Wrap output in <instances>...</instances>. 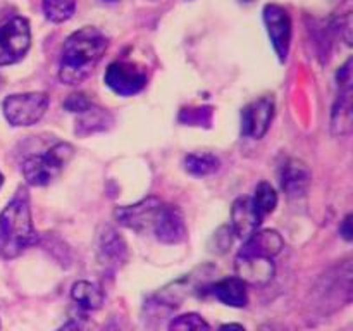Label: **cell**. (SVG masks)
Masks as SVG:
<instances>
[{"label":"cell","mask_w":353,"mask_h":331,"mask_svg":"<svg viewBox=\"0 0 353 331\" xmlns=\"http://www.w3.org/2000/svg\"><path fill=\"white\" fill-rule=\"evenodd\" d=\"M107 47L109 40L99 28L85 26L74 31L62 47L59 79L71 86L85 81L102 61Z\"/></svg>","instance_id":"obj_1"},{"label":"cell","mask_w":353,"mask_h":331,"mask_svg":"<svg viewBox=\"0 0 353 331\" xmlns=\"http://www.w3.org/2000/svg\"><path fill=\"white\" fill-rule=\"evenodd\" d=\"M38 241L31 217L30 195L19 188L0 212V259H16Z\"/></svg>","instance_id":"obj_2"},{"label":"cell","mask_w":353,"mask_h":331,"mask_svg":"<svg viewBox=\"0 0 353 331\" xmlns=\"http://www.w3.org/2000/svg\"><path fill=\"white\" fill-rule=\"evenodd\" d=\"M74 154V148L69 143H57L48 148L45 154H34L24 159L23 174L28 185L47 186L57 179L64 166Z\"/></svg>","instance_id":"obj_3"},{"label":"cell","mask_w":353,"mask_h":331,"mask_svg":"<svg viewBox=\"0 0 353 331\" xmlns=\"http://www.w3.org/2000/svg\"><path fill=\"white\" fill-rule=\"evenodd\" d=\"M48 102V95L41 92L9 95L2 103L3 116L12 126H33L45 116Z\"/></svg>","instance_id":"obj_4"},{"label":"cell","mask_w":353,"mask_h":331,"mask_svg":"<svg viewBox=\"0 0 353 331\" xmlns=\"http://www.w3.org/2000/svg\"><path fill=\"white\" fill-rule=\"evenodd\" d=\"M31 47V28L24 17H12L0 24V66L19 62Z\"/></svg>","instance_id":"obj_5"},{"label":"cell","mask_w":353,"mask_h":331,"mask_svg":"<svg viewBox=\"0 0 353 331\" xmlns=\"http://www.w3.org/2000/svg\"><path fill=\"white\" fill-rule=\"evenodd\" d=\"M105 85L121 97L140 93L147 85V72L131 62H112L103 76Z\"/></svg>","instance_id":"obj_6"},{"label":"cell","mask_w":353,"mask_h":331,"mask_svg":"<svg viewBox=\"0 0 353 331\" xmlns=\"http://www.w3.org/2000/svg\"><path fill=\"white\" fill-rule=\"evenodd\" d=\"M162 205L164 202H161V199L157 197H147L134 205L117 207L114 216H116L117 223L123 226L138 231V233H145V231L154 230Z\"/></svg>","instance_id":"obj_7"},{"label":"cell","mask_w":353,"mask_h":331,"mask_svg":"<svg viewBox=\"0 0 353 331\" xmlns=\"http://www.w3.org/2000/svg\"><path fill=\"white\" fill-rule=\"evenodd\" d=\"M264 23L279 61L285 62L292 43V19L288 10L278 3H268L264 7Z\"/></svg>","instance_id":"obj_8"},{"label":"cell","mask_w":353,"mask_h":331,"mask_svg":"<svg viewBox=\"0 0 353 331\" xmlns=\"http://www.w3.org/2000/svg\"><path fill=\"white\" fill-rule=\"evenodd\" d=\"M274 117V99L261 97L243 107L241 110V134L254 140H261L269 131Z\"/></svg>","instance_id":"obj_9"},{"label":"cell","mask_w":353,"mask_h":331,"mask_svg":"<svg viewBox=\"0 0 353 331\" xmlns=\"http://www.w3.org/2000/svg\"><path fill=\"white\" fill-rule=\"evenodd\" d=\"M234 268H236V278L241 279L245 285L254 286H264L274 278V262L269 257H262V255L245 254L240 252L234 261Z\"/></svg>","instance_id":"obj_10"},{"label":"cell","mask_w":353,"mask_h":331,"mask_svg":"<svg viewBox=\"0 0 353 331\" xmlns=\"http://www.w3.org/2000/svg\"><path fill=\"white\" fill-rule=\"evenodd\" d=\"M154 234L159 241L168 245H178L186 238V224L179 207L164 203L154 224Z\"/></svg>","instance_id":"obj_11"},{"label":"cell","mask_w":353,"mask_h":331,"mask_svg":"<svg viewBox=\"0 0 353 331\" xmlns=\"http://www.w3.org/2000/svg\"><path fill=\"white\" fill-rule=\"evenodd\" d=\"M312 181V171L309 166L300 159H288L279 171L281 188L290 199H300L309 192Z\"/></svg>","instance_id":"obj_12"},{"label":"cell","mask_w":353,"mask_h":331,"mask_svg":"<svg viewBox=\"0 0 353 331\" xmlns=\"http://www.w3.org/2000/svg\"><path fill=\"white\" fill-rule=\"evenodd\" d=\"M264 217L255 209L250 197H240L231 207V231L241 240H248L261 226Z\"/></svg>","instance_id":"obj_13"},{"label":"cell","mask_w":353,"mask_h":331,"mask_svg":"<svg viewBox=\"0 0 353 331\" xmlns=\"http://www.w3.org/2000/svg\"><path fill=\"white\" fill-rule=\"evenodd\" d=\"M353 92L352 86L340 88L331 112V133L334 137H347L353 128Z\"/></svg>","instance_id":"obj_14"},{"label":"cell","mask_w":353,"mask_h":331,"mask_svg":"<svg viewBox=\"0 0 353 331\" xmlns=\"http://www.w3.org/2000/svg\"><path fill=\"white\" fill-rule=\"evenodd\" d=\"M283 247H285V241H283L281 234H279L278 231L262 230V231H255L248 240H245L243 248H241L240 252L272 259L283 250Z\"/></svg>","instance_id":"obj_15"},{"label":"cell","mask_w":353,"mask_h":331,"mask_svg":"<svg viewBox=\"0 0 353 331\" xmlns=\"http://www.w3.org/2000/svg\"><path fill=\"white\" fill-rule=\"evenodd\" d=\"M128 250L126 243L123 238L112 230V228H105L103 233L100 234V243H99V262L103 265H117L121 262H126Z\"/></svg>","instance_id":"obj_16"},{"label":"cell","mask_w":353,"mask_h":331,"mask_svg":"<svg viewBox=\"0 0 353 331\" xmlns=\"http://www.w3.org/2000/svg\"><path fill=\"white\" fill-rule=\"evenodd\" d=\"M212 293L219 302L230 307H245L248 302L247 285L238 278H226L212 286Z\"/></svg>","instance_id":"obj_17"},{"label":"cell","mask_w":353,"mask_h":331,"mask_svg":"<svg viewBox=\"0 0 353 331\" xmlns=\"http://www.w3.org/2000/svg\"><path fill=\"white\" fill-rule=\"evenodd\" d=\"M112 123V116L105 109L97 106H90L83 114H79V119L76 121V134L86 137V134L97 133V131H105Z\"/></svg>","instance_id":"obj_18"},{"label":"cell","mask_w":353,"mask_h":331,"mask_svg":"<svg viewBox=\"0 0 353 331\" xmlns=\"http://www.w3.org/2000/svg\"><path fill=\"white\" fill-rule=\"evenodd\" d=\"M71 297L78 305L86 310L100 309L103 303V292L97 283L92 281H76L71 288Z\"/></svg>","instance_id":"obj_19"},{"label":"cell","mask_w":353,"mask_h":331,"mask_svg":"<svg viewBox=\"0 0 353 331\" xmlns=\"http://www.w3.org/2000/svg\"><path fill=\"white\" fill-rule=\"evenodd\" d=\"M221 162L216 155L212 154H203V152H195L185 157V169L192 176H209L219 169Z\"/></svg>","instance_id":"obj_20"},{"label":"cell","mask_w":353,"mask_h":331,"mask_svg":"<svg viewBox=\"0 0 353 331\" xmlns=\"http://www.w3.org/2000/svg\"><path fill=\"white\" fill-rule=\"evenodd\" d=\"M252 202H254L255 209L259 210V214L264 217L268 216V214H271L272 210L276 209V205H278V193H276V190L272 188L271 183L262 181L259 183L257 188H255L254 197H252Z\"/></svg>","instance_id":"obj_21"},{"label":"cell","mask_w":353,"mask_h":331,"mask_svg":"<svg viewBox=\"0 0 353 331\" xmlns=\"http://www.w3.org/2000/svg\"><path fill=\"white\" fill-rule=\"evenodd\" d=\"M76 10V0H43L45 17L52 23H65Z\"/></svg>","instance_id":"obj_22"},{"label":"cell","mask_w":353,"mask_h":331,"mask_svg":"<svg viewBox=\"0 0 353 331\" xmlns=\"http://www.w3.org/2000/svg\"><path fill=\"white\" fill-rule=\"evenodd\" d=\"M169 331H214L200 314L188 312L174 317L169 323Z\"/></svg>","instance_id":"obj_23"},{"label":"cell","mask_w":353,"mask_h":331,"mask_svg":"<svg viewBox=\"0 0 353 331\" xmlns=\"http://www.w3.org/2000/svg\"><path fill=\"white\" fill-rule=\"evenodd\" d=\"M90 106H92V102L86 99L85 93H72V95H69L68 100L64 102L65 110L74 114H83Z\"/></svg>","instance_id":"obj_24"},{"label":"cell","mask_w":353,"mask_h":331,"mask_svg":"<svg viewBox=\"0 0 353 331\" xmlns=\"http://www.w3.org/2000/svg\"><path fill=\"white\" fill-rule=\"evenodd\" d=\"M231 228H221L217 233H214V240H216V248H212V250H217V252H224L226 248H230L231 245Z\"/></svg>","instance_id":"obj_25"},{"label":"cell","mask_w":353,"mask_h":331,"mask_svg":"<svg viewBox=\"0 0 353 331\" xmlns=\"http://www.w3.org/2000/svg\"><path fill=\"white\" fill-rule=\"evenodd\" d=\"M352 59H348V61L341 66L340 71H338L336 79L340 88H348V86H352Z\"/></svg>","instance_id":"obj_26"},{"label":"cell","mask_w":353,"mask_h":331,"mask_svg":"<svg viewBox=\"0 0 353 331\" xmlns=\"http://www.w3.org/2000/svg\"><path fill=\"white\" fill-rule=\"evenodd\" d=\"M340 233H341V237L345 238V240H347V241H352V238H353L352 216H347V217H345L343 224H341V228H340Z\"/></svg>","instance_id":"obj_27"},{"label":"cell","mask_w":353,"mask_h":331,"mask_svg":"<svg viewBox=\"0 0 353 331\" xmlns=\"http://www.w3.org/2000/svg\"><path fill=\"white\" fill-rule=\"evenodd\" d=\"M219 331H247L245 330L241 324L238 323H230V324H223V326L219 328Z\"/></svg>","instance_id":"obj_28"},{"label":"cell","mask_w":353,"mask_h":331,"mask_svg":"<svg viewBox=\"0 0 353 331\" xmlns=\"http://www.w3.org/2000/svg\"><path fill=\"white\" fill-rule=\"evenodd\" d=\"M59 331H81V330H79L78 324L72 323V321H69V323L64 324V326H62Z\"/></svg>","instance_id":"obj_29"},{"label":"cell","mask_w":353,"mask_h":331,"mask_svg":"<svg viewBox=\"0 0 353 331\" xmlns=\"http://www.w3.org/2000/svg\"><path fill=\"white\" fill-rule=\"evenodd\" d=\"M105 331H119V330H117V328L116 326H114V324H110V326L109 328H107V330Z\"/></svg>","instance_id":"obj_30"},{"label":"cell","mask_w":353,"mask_h":331,"mask_svg":"<svg viewBox=\"0 0 353 331\" xmlns=\"http://www.w3.org/2000/svg\"><path fill=\"white\" fill-rule=\"evenodd\" d=\"M2 185H3V174L0 172V188H2Z\"/></svg>","instance_id":"obj_31"},{"label":"cell","mask_w":353,"mask_h":331,"mask_svg":"<svg viewBox=\"0 0 353 331\" xmlns=\"http://www.w3.org/2000/svg\"><path fill=\"white\" fill-rule=\"evenodd\" d=\"M105 2H117V0H105Z\"/></svg>","instance_id":"obj_32"}]
</instances>
